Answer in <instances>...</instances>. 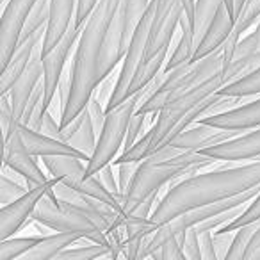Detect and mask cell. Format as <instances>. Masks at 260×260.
I'll use <instances>...</instances> for the list:
<instances>
[{
    "mask_svg": "<svg viewBox=\"0 0 260 260\" xmlns=\"http://www.w3.org/2000/svg\"><path fill=\"white\" fill-rule=\"evenodd\" d=\"M43 41L36 47L32 57H30L27 68L23 70V73L18 77L15 84H13L11 91H9V98H11L13 112H15V118L22 119L23 111H25V105L29 102L32 91L36 89V86L40 84V80L43 79Z\"/></svg>",
    "mask_w": 260,
    "mask_h": 260,
    "instance_id": "2e32d148",
    "label": "cell"
},
{
    "mask_svg": "<svg viewBox=\"0 0 260 260\" xmlns=\"http://www.w3.org/2000/svg\"><path fill=\"white\" fill-rule=\"evenodd\" d=\"M145 123H146V114L141 112H134V116L130 118L128 128H126V136H125V143H123V152L136 145V143L141 139L143 130H145Z\"/></svg>",
    "mask_w": 260,
    "mask_h": 260,
    "instance_id": "d590c367",
    "label": "cell"
},
{
    "mask_svg": "<svg viewBox=\"0 0 260 260\" xmlns=\"http://www.w3.org/2000/svg\"><path fill=\"white\" fill-rule=\"evenodd\" d=\"M43 235H29V237H8L0 239V260H16L22 258L27 251L34 248L40 242Z\"/></svg>",
    "mask_w": 260,
    "mask_h": 260,
    "instance_id": "83f0119b",
    "label": "cell"
},
{
    "mask_svg": "<svg viewBox=\"0 0 260 260\" xmlns=\"http://www.w3.org/2000/svg\"><path fill=\"white\" fill-rule=\"evenodd\" d=\"M260 184V159L249 160L230 168H216L207 173H194L170 187L153 210L152 221L155 226L175 219L187 210L198 209L207 203L230 198Z\"/></svg>",
    "mask_w": 260,
    "mask_h": 260,
    "instance_id": "6da1fadb",
    "label": "cell"
},
{
    "mask_svg": "<svg viewBox=\"0 0 260 260\" xmlns=\"http://www.w3.org/2000/svg\"><path fill=\"white\" fill-rule=\"evenodd\" d=\"M98 0H77V13H75V20L84 25L89 18V15L93 13V9L96 8Z\"/></svg>",
    "mask_w": 260,
    "mask_h": 260,
    "instance_id": "c3c4849f",
    "label": "cell"
},
{
    "mask_svg": "<svg viewBox=\"0 0 260 260\" xmlns=\"http://www.w3.org/2000/svg\"><path fill=\"white\" fill-rule=\"evenodd\" d=\"M119 4H121V0H98L96 8L93 9L87 22L84 23V29L75 47L73 64L70 68L73 86L68 105L62 111L61 126L68 125L72 119H75L82 112L89 98L93 96L96 86L100 84L98 70H100L102 48H104L112 16L118 11Z\"/></svg>",
    "mask_w": 260,
    "mask_h": 260,
    "instance_id": "7a4b0ae2",
    "label": "cell"
},
{
    "mask_svg": "<svg viewBox=\"0 0 260 260\" xmlns=\"http://www.w3.org/2000/svg\"><path fill=\"white\" fill-rule=\"evenodd\" d=\"M221 94H230V96H255L260 93V66L248 75L241 77V79L234 80V82L224 84L219 89Z\"/></svg>",
    "mask_w": 260,
    "mask_h": 260,
    "instance_id": "f546056e",
    "label": "cell"
},
{
    "mask_svg": "<svg viewBox=\"0 0 260 260\" xmlns=\"http://www.w3.org/2000/svg\"><path fill=\"white\" fill-rule=\"evenodd\" d=\"M216 162L219 160L202 152H182L171 145L162 146L139 162L132 184L123 196L125 214L145 202L148 196L159 192L164 185H170V182L175 178L182 177L184 173H198L207 168H212Z\"/></svg>",
    "mask_w": 260,
    "mask_h": 260,
    "instance_id": "3957f363",
    "label": "cell"
},
{
    "mask_svg": "<svg viewBox=\"0 0 260 260\" xmlns=\"http://www.w3.org/2000/svg\"><path fill=\"white\" fill-rule=\"evenodd\" d=\"M77 13V0H52L50 20L47 25V34H45L43 50L45 54L50 52L55 47L59 40L64 36L68 27L72 25Z\"/></svg>",
    "mask_w": 260,
    "mask_h": 260,
    "instance_id": "7402d4cb",
    "label": "cell"
},
{
    "mask_svg": "<svg viewBox=\"0 0 260 260\" xmlns=\"http://www.w3.org/2000/svg\"><path fill=\"white\" fill-rule=\"evenodd\" d=\"M82 29L84 25H80L73 18L72 25L68 27L64 36L55 43V47L50 52L43 54V82H45V105H47V109L50 107L52 100L57 94L59 82H61L62 75H64L66 61H68L72 50L75 48Z\"/></svg>",
    "mask_w": 260,
    "mask_h": 260,
    "instance_id": "8fae6325",
    "label": "cell"
},
{
    "mask_svg": "<svg viewBox=\"0 0 260 260\" xmlns=\"http://www.w3.org/2000/svg\"><path fill=\"white\" fill-rule=\"evenodd\" d=\"M258 159H260V157H258Z\"/></svg>",
    "mask_w": 260,
    "mask_h": 260,
    "instance_id": "11a10c76",
    "label": "cell"
},
{
    "mask_svg": "<svg viewBox=\"0 0 260 260\" xmlns=\"http://www.w3.org/2000/svg\"><path fill=\"white\" fill-rule=\"evenodd\" d=\"M20 134H22L25 146L32 155L36 157H47V155H73L84 159L89 162L91 157L86 155L84 152H80L79 148L72 146L70 143L61 141V139H55L52 136H47L40 130H34L30 126L20 123Z\"/></svg>",
    "mask_w": 260,
    "mask_h": 260,
    "instance_id": "d6986e66",
    "label": "cell"
},
{
    "mask_svg": "<svg viewBox=\"0 0 260 260\" xmlns=\"http://www.w3.org/2000/svg\"><path fill=\"white\" fill-rule=\"evenodd\" d=\"M116 82H118V75H112V73H109L105 79L100 80V84H98L96 89H94V94L100 98V102L105 105V107H107L109 102H111V96H112V93H114Z\"/></svg>",
    "mask_w": 260,
    "mask_h": 260,
    "instance_id": "bcb514c9",
    "label": "cell"
},
{
    "mask_svg": "<svg viewBox=\"0 0 260 260\" xmlns=\"http://www.w3.org/2000/svg\"><path fill=\"white\" fill-rule=\"evenodd\" d=\"M224 4H226V8L230 9V13H232V0H224Z\"/></svg>",
    "mask_w": 260,
    "mask_h": 260,
    "instance_id": "f5cc1de1",
    "label": "cell"
},
{
    "mask_svg": "<svg viewBox=\"0 0 260 260\" xmlns=\"http://www.w3.org/2000/svg\"><path fill=\"white\" fill-rule=\"evenodd\" d=\"M223 0H196L194 16H192V34H194L196 48L202 43L203 36L209 30L212 20L216 18V13L219 9Z\"/></svg>",
    "mask_w": 260,
    "mask_h": 260,
    "instance_id": "484cf974",
    "label": "cell"
},
{
    "mask_svg": "<svg viewBox=\"0 0 260 260\" xmlns=\"http://www.w3.org/2000/svg\"><path fill=\"white\" fill-rule=\"evenodd\" d=\"M96 141H98V134H96V130H94L93 121H91L89 112H87V109H86V116H84L82 125L79 126V130H77L75 134H72L66 139V143H70L72 146H75L80 152H84L86 155L91 157L94 148H96Z\"/></svg>",
    "mask_w": 260,
    "mask_h": 260,
    "instance_id": "f1b7e54d",
    "label": "cell"
},
{
    "mask_svg": "<svg viewBox=\"0 0 260 260\" xmlns=\"http://www.w3.org/2000/svg\"><path fill=\"white\" fill-rule=\"evenodd\" d=\"M27 191H29L27 185L13 180V178L8 177L6 173L0 175V207H6L15 202V200L22 198Z\"/></svg>",
    "mask_w": 260,
    "mask_h": 260,
    "instance_id": "836d02e7",
    "label": "cell"
},
{
    "mask_svg": "<svg viewBox=\"0 0 260 260\" xmlns=\"http://www.w3.org/2000/svg\"><path fill=\"white\" fill-rule=\"evenodd\" d=\"M246 130H230V128H217V126L207 125V123L196 121L185 130H182L177 138L171 139L168 145L182 150V152H200L209 146H216L219 143L230 141L237 136L244 134ZM166 145V146H168Z\"/></svg>",
    "mask_w": 260,
    "mask_h": 260,
    "instance_id": "9a60e30c",
    "label": "cell"
},
{
    "mask_svg": "<svg viewBox=\"0 0 260 260\" xmlns=\"http://www.w3.org/2000/svg\"><path fill=\"white\" fill-rule=\"evenodd\" d=\"M182 4H184V16L191 22V27H192V16H194V4H196V0H182Z\"/></svg>",
    "mask_w": 260,
    "mask_h": 260,
    "instance_id": "f907efd6",
    "label": "cell"
},
{
    "mask_svg": "<svg viewBox=\"0 0 260 260\" xmlns=\"http://www.w3.org/2000/svg\"><path fill=\"white\" fill-rule=\"evenodd\" d=\"M200 249H202L203 260H219L217 258L216 248H214V232L210 230L200 232Z\"/></svg>",
    "mask_w": 260,
    "mask_h": 260,
    "instance_id": "7dc6e473",
    "label": "cell"
},
{
    "mask_svg": "<svg viewBox=\"0 0 260 260\" xmlns=\"http://www.w3.org/2000/svg\"><path fill=\"white\" fill-rule=\"evenodd\" d=\"M224 84H226L224 70H221V72H217L216 75L207 79L200 86L192 87L187 93H182L178 96H175L173 100H170L157 112V119L152 123L148 132L145 136H141V139L132 148L125 150V152H121L116 157L114 166L121 162H141L146 157L155 153L159 148L166 146L177 136V128L182 123V119H184V116L191 109H194L200 102L217 93Z\"/></svg>",
    "mask_w": 260,
    "mask_h": 260,
    "instance_id": "277c9868",
    "label": "cell"
},
{
    "mask_svg": "<svg viewBox=\"0 0 260 260\" xmlns=\"http://www.w3.org/2000/svg\"><path fill=\"white\" fill-rule=\"evenodd\" d=\"M94 175H96L98 180L105 185V189H107V191H111L116 198H119L123 202V194H121V191H119V184H118V180H116V177H114V162L105 164V166L102 168V170H98Z\"/></svg>",
    "mask_w": 260,
    "mask_h": 260,
    "instance_id": "60d3db41",
    "label": "cell"
},
{
    "mask_svg": "<svg viewBox=\"0 0 260 260\" xmlns=\"http://www.w3.org/2000/svg\"><path fill=\"white\" fill-rule=\"evenodd\" d=\"M244 260H260V228L253 235L251 242H249L248 249H246Z\"/></svg>",
    "mask_w": 260,
    "mask_h": 260,
    "instance_id": "681fc988",
    "label": "cell"
},
{
    "mask_svg": "<svg viewBox=\"0 0 260 260\" xmlns=\"http://www.w3.org/2000/svg\"><path fill=\"white\" fill-rule=\"evenodd\" d=\"M79 234H73V232H61L57 234H48L43 235L40 239L36 246H34L30 251H27L25 255L20 260H55V256L62 251V249L70 248L72 244H75L77 241H80Z\"/></svg>",
    "mask_w": 260,
    "mask_h": 260,
    "instance_id": "603a6c76",
    "label": "cell"
},
{
    "mask_svg": "<svg viewBox=\"0 0 260 260\" xmlns=\"http://www.w3.org/2000/svg\"><path fill=\"white\" fill-rule=\"evenodd\" d=\"M155 8H157V0H152L146 13L143 15V18L136 25L132 40H130V45L125 52V57L121 61V70L118 73V82H116L114 93H112L111 102L107 105V111H111L112 107H116V105H119L123 100L128 98L130 82L134 79L139 64L145 61L146 45H148V36H150V29H152V20L153 15H155Z\"/></svg>",
    "mask_w": 260,
    "mask_h": 260,
    "instance_id": "9c48e42d",
    "label": "cell"
},
{
    "mask_svg": "<svg viewBox=\"0 0 260 260\" xmlns=\"http://www.w3.org/2000/svg\"><path fill=\"white\" fill-rule=\"evenodd\" d=\"M59 182V178L50 177V180L47 184L34 185L30 187L22 198L15 200L9 205L2 207L0 209V239H8L13 237L16 232H20L27 223H32L34 210H36L38 203L43 196L55 200L57 202V196H55V184Z\"/></svg>",
    "mask_w": 260,
    "mask_h": 260,
    "instance_id": "30bf717a",
    "label": "cell"
},
{
    "mask_svg": "<svg viewBox=\"0 0 260 260\" xmlns=\"http://www.w3.org/2000/svg\"><path fill=\"white\" fill-rule=\"evenodd\" d=\"M200 152L214 157L219 162H223V160H234V162L255 160L260 157V126L253 128L251 132L246 130L244 134L237 136L230 141L209 146V148H203Z\"/></svg>",
    "mask_w": 260,
    "mask_h": 260,
    "instance_id": "ac0fdd59",
    "label": "cell"
},
{
    "mask_svg": "<svg viewBox=\"0 0 260 260\" xmlns=\"http://www.w3.org/2000/svg\"><path fill=\"white\" fill-rule=\"evenodd\" d=\"M198 121L207 125L217 126V128H230V130H253L260 126V98L242 104L235 109H230L221 114L203 116Z\"/></svg>",
    "mask_w": 260,
    "mask_h": 260,
    "instance_id": "ffe728a7",
    "label": "cell"
},
{
    "mask_svg": "<svg viewBox=\"0 0 260 260\" xmlns=\"http://www.w3.org/2000/svg\"><path fill=\"white\" fill-rule=\"evenodd\" d=\"M6 2H8V0H2V4H6Z\"/></svg>",
    "mask_w": 260,
    "mask_h": 260,
    "instance_id": "db71d44e",
    "label": "cell"
},
{
    "mask_svg": "<svg viewBox=\"0 0 260 260\" xmlns=\"http://www.w3.org/2000/svg\"><path fill=\"white\" fill-rule=\"evenodd\" d=\"M244 2L246 0H232V16H234V18H237V15L241 13Z\"/></svg>",
    "mask_w": 260,
    "mask_h": 260,
    "instance_id": "816d5d0a",
    "label": "cell"
},
{
    "mask_svg": "<svg viewBox=\"0 0 260 260\" xmlns=\"http://www.w3.org/2000/svg\"><path fill=\"white\" fill-rule=\"evenodd\" d=\"M150 2L152 0H121L118 11L112 16V23L119 25L126 32V36L132 38L136 25H138L139 20L146 13Z\"/></svg>",
    "mask_w": 260,
    "mask_h": 260,
    "instance_id": "cb8c5ba5",
    "label": "cell"
},
{
    "mask_svg": "<svg viewBox=\"0 0 260 260\" xmlns=\"http://www.w3.org/2000/svg\"><path fill=\"white\" fill-rule=\"evenodd\" d=\"M38 130H40V132H43V134H47V136H52V138L64 141V139H62V132H61V119L55 118V116L52 114L50 109H48V111L43 114Z\"/></svg>",
    "mask_w": 260,
    "mask_h": 260,
    "instance_id": "7bdbcfd3",
    "label": "cell"
},
{
    "mask_svg": "<svg viewBox=\"0 0 260 260\" xmlns=\"http://www.w3.org/2000/svg\"><path fill=\"white\" fill-rule=\"evenodd\" d=\"M152 258H157V260H185V253L182 249L180 242H178L177 235L170 237L162 246H160L157 251H153Z\"/></svg>",
    "mask_w": 260,
    "mask_h": 260,
    "instance_id": "8d00e7d4",
    "label": "cell"
},
{
    "mask_svg": "<svg viewBox=\"0 0 260 260\" xmlns=\"http://www.w3.org/2000/svg\"><path fill=\"white\" fill-rule=\"evenodd\" d=\"M256 219H260V194L256 196L251 203H249L248 209H246L244 212H242L241 216L234 221V223L226 224V226L219 228V230L221 232H234V230H237L239 226H242V224L251 223V221H256Z\"/></svg>",
    "mask_w": 260,
    "mask_h": 260,
    "instance_id": "74e56055",
    "label": "cell"
},
{
    "mask_svg": "<svg viewBox=\"0 0 260 260\" xmlns=\"http://www.w3.org/2000/svg\"><path fill=\"white\" fill-rule=\"evenodd\" d=\"M138 168H139V162H121V164H116L119 191H121L123 196H125V192L128 191L130 184H132V178H134Z\"/></svg>",
    "mask_w": 260,
    "mask_h": 260,
    "instance_id": "b9f144b4",
    "label": "cell"
},
{
    "mask_svg": "<svg viewBox=\"0 0 260 260\" xmlns=\"http://www.w3.org/2000/svg\"><path fill=\"white\" fill-rule=\"evenodd\" d=\"M168 52H170V47L160 50L159 54H155L153 57L150 59H145V61L139 64L138 72H136L134 79L130 82V87H128V96H132L134 93L141 91L143 87H146L157 75L160 73V68H162L164 61L168 59Z\"/></svg>",
    "mask_w": 260,
    "mask_h": 260,
    "instance_id": "d4e9b609",
    "label": "cell"
},
{
    "mask_svg": "<svg viewBox=\"0 0 260 260\" xmlns=\"http://www.w3.org/2000/svg\"><path fill=\"white\" fill-rule=\"evenodd\" d=\"M256 20H260V0H246L241 13L235 18V27L239 34H244L251 25H255Z\"/></svg>",
    "mask_w": 260,
    "mask_h": 260,
    "instance_id": "d6a6232c",
    "label": "cell"
},
{
    "mask_svg": "<svg viewBox=\"0 0 260 260\" xmlns=\"http://www.w3.org/2000/svg\"><path fill=\"white\" fill-rule=\"evenodd\" d=\"M235 237V230L234 232H214V248H216L217 258L219 260H226L228 249L232 246V241Z\"/></svg>",
    "mask_w": 260,
    "mask_h": 260,
    "instance_id": "f6af8a7d",
    "label": "cell"
},
{
    "mask_svg": "<svg viewBox=\"0 0 260 260\" xmlns=\"http://www.w3.org/2000/svg\"><path fill=\"white\" fill-rule=\"evenodd\" d=\"M258 228H260V219L239 226L237 230H235V237H234V241H232L230 249H228L226 260H244L246 249H248L249 242H251L253 235L256 234Z\"/></svg>",
    "mask_w": 260,
    "mask_h": 260,
    "instance_id": "4dcf8cb0",
    "label": "cell"
},
{
    "mask_svg": "<svg viewBox=\"0 0 260 260\" xmlns=\"http://www.w3.org/2000/svg\"><path fill=\"white\" fill-rule=\"evenodd\" d=\"M41 159H43L45 168H47L52 177L59 178V180L64 182L66 185H70L75 191L109 203L112 209H116L119 214L125 216L121 200L116 198L111 191H107L105 185L98 180L96 175H87V160L73 155H47L41 157Z\"/></svg>",
    "mask_w": 260,
    "mask_h": 260,
    "instance_id": "ba28073f",
    "label": "cell"
},
{
    "mask_svg": "<svg viewBox=\"0 0 260 260\" xmlns=\"http://www.w3.org/2000/svg\"><path fill=\"white\" fill-rule=\"evenodd\" d=\"M50 11H52V0H36V4H34V8L30 9L29 16H27V22L23 25V32L20 38L30 36L36 30H40L41 27L48 25Z\"/></svg>",
    "mask_w": 260,
    "mask_h": 260,
    "instance_id": "1f68e13d",
    "label": "cell"
},
{
    "mask_svg": "<svg viewBox=\"0 0 260 260\" xmlns=\"http://www.w3.org/2000/svg\"><path fill=\"white\" fill-rule=\"evenodd\" d=\"M15 121L16 118H15V112H13L11 98H9V94H2V100H0V125H2L4 136L11 130Z\"/></svg>",
    "mask_w": 260,
    "mask_h": 260,
    "instance_id": "ee69618b",
    "label": "cell"
},
{
    "mask_svg": "<svg viewBox=\"0 0 260 260\" xmlns=\"http://www.w3.org/2000/svg\"><path fill=\"white\" fill-rule=\"evenodd\" d=\"M45 34H47V25L41 27L40 30H36V32L30 34V36L20 38L13 55L9 57V61L2 66V75H0V93L2 94H8L9 91H11L13 84L18 80V77L22 75L23 70L29 64L36 47L41 41H45Z\"/></svg>",
    "mask_w": 260,
    "mask_h": 260,
    "instance_id": "e0dca14e",
    "label": "cell"
},
{
    "mask_svg": "<svg viewBox=\"0 0 260 260\" xmlns=\"http://www.w3.org/2000/svg\"><path fill=\"white\" fill-rule=\"evenodd\" d=\"M187 260H203L202 249H200V232L196 226L187 228V235H185V242L182 246Z\"/></svg>",
    "mask_w": 260,
    "mask_h": 260,
    "instance_id": "ab89813d",
    "label": "cell"
},
{
    "mask_svg": "<svg viewBox=\"0 0 260 260\" xmlns=\"http://www.w3.org/2000/svg\"><path fill=\"white\" fill-rule=\"evenodd\" d=\"M86 109L91 116V121H93L96 134L100 136L102 128H104V125H105V118H107V107H105V105L100 102V98L93 93V96H91L89 102H87Z\"/></svg>",
    "mask_w": 260,
    "mask_h": 260,
    "instance_id": "f35d334b",
    "label": "cell"
},
{
    "mask_svg": "<svg viewBox=\"0 0 260 260\" xmlns=\"http://www.w3.org/2000/svg\"><path fill=\"white\" fill-rule=\"evenodd\" d=\"M251 54H260V20L251 34H248L246 38H241V41L237 43V48H235L234 61L235 59L248 57Z\"/></svg>",
    "mask_w": 260,
    "mask_h": 260,
    "instance_id": "e575fe53",
    "label": "cell"
},
{
    "mask_svg": "<svg viewBox=\"0 0 260 260\" xmlns=\"http://www.w3.org/2000/svg\"><path fill=\"white\" fill-rule=\"evenodd\" d=\"M32 219L47 224L48 228L55 232H73L86 241L109 246V239L105 232L84 210L68 202H61V200L55 202L48 196H43L34 210Z\"/></svg>",
    "mask_w": 260,
    "mask_h": 260,
    "instance_id": "52a82bcc",
    "label": "cell"
},
{
    "mask_svg": "<svg viewBox=\"0 0 260 260\" xmlns=\"http://www.w3.org/2000/svg\"><path fill=\"white\" fill-rule=\"evenodd\" d=\"M184 13L185 9L182 0H157L145 59L153 57L160 50L170 47L175 30H177V27H180V20Z\"/></svg>",
    "mask_w": 260,
    "mask_h": 260,
    "instance_id": "7c38bea8",
    "label": "cell"
},
{
    "mask_svg": "<svg viewBox=\"0 0 260 260\" xmlns=\"http://www.w3.org/2000/svg\"><path fill=\"white\" fill-rule=\"evenodd\" d=\"M234 27H235V18L232 16L230 9L226 8V4H224V0H223L216 13V18L212 20L209 30H207L205 36H203L202 43L196 48L192 61H200V59L205 57V55L216 52L217 48L224 43V40L232 34Z\"/></svg>",
    "mask_w": 260,
    "mask_h": 260,
    "instance_id": "44dd1931",
    "label": "cell"
},
{
    "mask_svg": "<svg viewBox=\"0 0 260 260\" xmlns=\"http://www.w3.org/2000/svg\"><path fill=\"white\" fill-rule=\"evenodd\" d=\"M77 242L70 246V248L62 249L55 256V260H93V258H102V256H109L111 258V246L98 244V242L93 241L86 242V246H77Z\"/></svg>",
    "mask_w": 260,
    "mask_h": 260,
    "instance_id": "4316f807",
    "label": "cell"
},
{
    "mask_svg": "<svg viewBox=\"0 0 260 260\" xmlns=\"http://www.w3.org/2000/svg\"><path fill=\"white\" fill-rule=\"evenodd\" d=\"M4 164L18 173H22L27 178L30 187L34 185L47 184L50 178L43 173L36 160V155L27 150L25 141H23L22 134H20V121L16 119L13 123L11 130L4 136Z\"/></svg>",
    "mask_w": 260,
    "mask_h": 260,
    "instance_id": "4fadbf2b",
    "label": "cell"
},
{
    "mask_svg": "<svg viewBox=\"0 0 260 260\" xmlns=\"http://www.w3.org/2000/svg\"><path fill=\"white\" fill-rule=\"evenodd\" d=\"M143 100V93L138 91L126 100H123L119 105L112 107L107 111V118H105V125L102 128L100 136H98L96 148H94L93 155H91L89 162H87V175H94L98 170L109 162H114L118 157L119 150L123 148L125 143L126 128H128L130 118L138 111L139 104Z\"/></svg>",
    "mask_w": 260,
    "mask_h": 260,
    "instance_id": "8992f818",
    "label": "cell"
},
{
    "mask_svg": "<svg viewBox=\"0 0 260 260\" xmlns=\"http://www.w3.org/2000/svg\"><path fill=\"white\" fill-rule=\"evenodd\" d=\"M221 70H224L223 47H219L216 52L202 57L200 61H189L185 64L178 66V68L170 70L159 89L150 94L143 104H139L136 112H141V114L146 116L157 114L175 96L191 91L192 87L200 86V84L205 82L207 79L216 75Z\"/></svg>",
    "mask_w": 260,
    "mask_h": 260,
    "instance_id": "5b68a950",
    "label": "cell"
},
{
    "mask_svg": "<svg viewBox=\"0 0 260 260\" xmlns=\"http://www.w3.org/2000/svg\"><path fill=\"white\" fill-rule=\"evenodd\" d=\"M36 0H8L2 11L0 20V61L2 66L9 61L15 52L20 36L23 32V25L27 22L30 9L34 8Z\"/></svg>",
    "mask_w": 260,
    "mask_h": 260,
    "instance_id": "5bb4252c",
    "label": "cell"
}]
</instances>
